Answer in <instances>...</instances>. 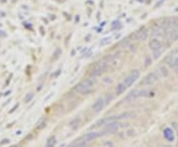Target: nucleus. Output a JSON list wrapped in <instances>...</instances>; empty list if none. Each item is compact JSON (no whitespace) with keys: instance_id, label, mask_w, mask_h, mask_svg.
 <instances>
[{"instance_id":"39448f33","label":"nucleus","mask_w":178,"mask_h":147,"mask_svg":"<svg viewBox=\"0 0 178 147\" xmlns=\"http://www.w3.org/2000/svg\"><path fill=\"white\" fill-rule=\"evenodd\" d=\"M157 79H158L157 74H156L155 72H151V73H148L144 79H142L140 85L141 86H151L152 84H154L155 82L157 81Z\"/></svg>"},{"instance_id":"5701e85b","label":"nucleus","mask_w":178,"mask_h":147,"mask_svg":"<svg viewBox=\"0 0 178 147\" xmlns=\"http://www.w3.org/2000/svg\"><path fill=\"white\" fill-rule=\"evenodd\" d=\"M164 1H165V0H160V1H159V2L157 3V4H156V5H155V7H159V6H160V5H161V4H162V3H163V2H164Z\"/></svg>"},{"instance_id":"4be33fe9","label":"nucleus","mask_w":178,"mask_h":147,"mask_svg":"<svg viewBox=\"0 0 178 147\" xmlns=\"http://www.w3.org/2000/svg\"><path fill=\"white\" fill-rule=\"evenodd\" d=\"M161 53H162V48L161 49H157V51H154V58H155V59L158 58Z\"/></svg>"},{"instance_id":"9b49d317","label":"nucleus","mask_w":178,"mask_h":147,"mask_svg":"<svg viewBox=\"0 0 178 147\" xmlns=\"http://www.w3.org/2000/svg\"><path fill=\"white\" fill-rule=\"evenodd\" d=\"M80 123H81V120H80L79 117H75V119H73V120L69 123V127H70L71 130H77L78 127H79Z\"/></svg>"},{"instance_id":"4468645a","label":"nucleus","mask_w":178,"mask_h":147,"mask_svg":"<svg viewBox=\"0 0 178 147\" xmlns=\"http://www.w3.org/2000/svg\"><path fill=\"white\" fill-rule=\"evenodd\" d=\"M133 117V113L131 112H126V113H123L119 114V116H117V120H128V119H131V117Z\"/></svg>"},{"instance_id":"f03ea898","label":"nucleus","mask_w":178,"mask_h":147,"mask_svg":"<svg viewBox=\"0 0 178 147\" xmlns=\"http://www.w3.org/2000/svg\"><path fill=\"white\" fill-rule=\"evenodd\" d=\"M107 66H108V64H107L105 61H99L97 63H95L94 65L91 67L90 72H89L90 73V76L91 77L100 76V75H102L106 71Z\"/></svg>"},{"instance_id":"412c9836","label":"nucleus","mask_w":178,"mask_h":147,"mask_svg":"<svg viewBox=\"0 0 178 147\" xmlns=\"http://www.w3.org/2000/svg\"><path fill=\"white\" fill-rule=\"evenodd\" d=\"M60 55H62V51H60L59 48H58L55 52H53V55H53V56H52V58L55 59V60H56V59H58Z\"/></svg>"},{"instance_id":"f257e3e1","label":"nucleus","mask_w":178,"mask_h":147,"mask_svg":"<svg viewBox=\"0 0 178 147\" xmlns=\"http://www.w3.org/2000/svg\"><path fill=\"white\" fill-rule=\"evenodd\" d=\"M97 83L96 77H89L87 79H84L83 81H81L80 83H78L75 87H74V91L79 94L87 95L89 93H91L92 89L95 86V84Z\"/></svg>"},{"instance_id":"bb28decb","label":"nucleus","mask_w":178,"mask_h":147,"mask_svg":"<svg viewBox=\"0 0 178 147\" xmlns=\"http://www.w3.org/2000/svg\"><path fill=\"white\" fill-rule=\"evenodd\" d=\"M163 147H171V146H170V145H164Z\"/></svg>"},{"instance_id":"f3484780","label":"nucleus","mask_w":178,"mask_h":147,"mask_svg":"<svg viewBox=\"0 0 178 147\" xmlns=\"http://www.w3.org/2000/svg\"><path fill=\"white\" fill-rule=\"evenodd\" d=\"M110 42H111V38L107 37V38H104V39H102V40H100V42H99V45H100L101 46H104V45H109Z\"/></svg>"},{"instance_id":"ddd939ff","label":"nucleus","mask_w":178,"mask_h":147,"mask_svg":"<svg viewBox=\"0 0 178 147\" xmlns=\"http://www.w3.org/2000/svg\"><path fill=\"white\" fill-rule=\"evenodd\" d=\"M126 89H127V87L125 86V84L123 83H120L118 86H117V88H116V95L117 96H119V95H122L123 93L126 91Z\"/></svg>"},{"instance_id":"b1692460","label":"nucleus","mask_w":178,"mask_h":147,"mask_svg":"<svg viewBox=\"0 0 178 147\" xmlns=\"http://www.w3.org/2000/svg\"><path fill=\"white\" fill-rule=\"evenodd\" d=\"M149 64H151V59L148 58H148H147V61H145V66L149 65Z\"/></svg>"},{"instance_id":"dca6fc26","label":"nucleus","mask_w":178,"mask_h":147,"mask_svg":"<svg viewBox=\"0 0 178 147\" xmlns=\"http://www.w3.org/2000/svg\"><path fill=\"white\" fill-rule=\"evenodd\" d=\"M138 96H140V97H145V98H148L149 96H154V93H151V91L144 89V90L138 91Z\"/></svg>"},{"instance_id":"1a4fd4ad","label":"nucleus","mask_w":178,"mask_h":147,"mask_svg":"<svg viewBox=\"0 0 178 147\" xmlns=\"http://www.w3.org/2000/svg\"><path fill=\"white\" fill-rule=\"evenodd\" d=\"M101 131L100 132H95V131H92V132H88V133L84 134L83 135V140L85 141H91V140H94L99 136H101Z\"/></svg>"},{"instance_id":"20e7f679","label":"nucleus","mask_w":178,"mask_h":147,"mask_svg":"<svg viewBox=\"0 0 178 147\" xmlns=\"http://www.w3.org/2000/svg\"><path fill=\"white\" fill-rule=\"evenodd\" d=\"M138 77H140V71L137 70V69L136 70H132L131 73L124 79L123 83L125 84L126 87H130V86L133 85L135 82L138 79Z\"/></svg>"},{"instance_id":"0eeeda50","label":"nucleus","mask_w":178,"mask_h":147,"mask_svg":"<svg viewBox=\"0 0 178 147\" xmlns=\"http://www.w3.org/2000/svg\"><path fill=\"white\" fill-rule=\"evenodd\" d=\"M105 106H106L105 99L103 98V97H100V98H98L93 103V105H92V110H93L95 113H99L104 109Z\"/></svg>"},{"instance_id":"6e6552de","label":"nucleus","mask_w":178,"mask_h":147,"mask_svg":"<svg viewBox=\"0 0 178 147\" xmlns=\"http://www.w3.org/2000/svg\"><path fill=\"white\" fill-rule=\"evenodd\" d=\"M149 45V48L152 52L154 51H157V49H161L162 48V42H160L157 38H154V39H151V41L148 42Z\"/></svg>"},{"instance_id":"2eb2a0df","label":"nucleus","mask_w":178,"mask_h":147,"mask_svg":"<svg viewBox=\"0 0 178 147\" xmlns=\"http://www.w3.org/2000/svg\"><path fill=\"white\" fill-rule=\"evenodd\" d=\"M56 143V137L55 136H51V137L48 139V141H47V143H46L45 147H55Z\"/></svg>"},{"instance_id":"423d86ee","label":"nucleus","mask_w":178,"mask_h":147,"mask_svg":"<svg viewBox=\"0 0 178 147\" xmlns=\"http://www.w3.org/2000/svg\"><path fill=\"white\" fill-rule=\"evenodd\" d=\"M148 37V30L147 28H141L134 35H132V38L134 39V41H145Z\"/></svg>"},{"instance_id":"9d476101","label":"nucleus","mask_w":178,"mask_h":147,"mask_svg":"<svg viewBox=\"0 0 178 147\" xmlns=\"http://www.w3.org/2000/svg\"><path fill=\"white\" fill-rule=\"evenodd\" d=\"M138 90H133V91H131L129 94L127 95V97L125 98L124 101H126V102H133L135 101L137 98H138Z\"/></svg>"},{"instance_id":"6ab92c4d","label":"nucleus","mask_w":178,"mask_h":147,"mask_svg":"<svg viewBox=\"0 0 178 147\" xmlns=\"http://www.w3.org/2000/svg\"><path fill=\"white\" fill-rule=\"evenodd\" d=\"M33 98H34V94H33V93H28V94L25 96L24 102L25 103H30L32 100H33Z\"/></svg>"},{"instance_id":"7ed1b4c3","label":"nucleus","mask_w":178,"mask_h":147,"mask_svg":"<svg viewBox=\"0 0 178 147\" xmlns=\"http://www.w3.org/2000/svg\"><path fill=\"white\" fill-rule=\"evenodd\" d=\"M127 125H129V124H121V123H119V121H117V120H115V121H111V123H109V124H106L104 130H103V131L101 132V134H102V135H105V134L113 133V132H116L117 130H118L120 127H127Z\"/></svg>"},{"instance_id":"f8f14e48","label":"nucleus","mask_w":178,"mask_h":147,"mask_svg":"<svg viewBox=\"0 0 178 147\" xmlns=\"http://www.w3.org/2000/svg\"><path fill=\"white\" fill-rule=\"evenodd\" d=\"M163 133H164V137L167 139V140L171 141L174 139V136H173V131L170 130V128H166V130L163 131Z\"/></svg>"},{"instance_id":"393cba45","label":"nucleus","mask_w":178,"mask_h":147,"mask_svg":"<svg viewBox=\"0 0 178 147\" xmlns=\"http://www.w3.org/2000/svg\"><path fill=\"white\" fill-rule=\"evenodd\" d=\"M9 139H4V140H3L2 141V143H1V144H4V143H9Z\"/></svg>"},{"instance_id":"aec40b11","label":"nucleus","mask_w":178,"mask_h":147,"mask_svg":"<svg viewBox=\"0 0 178 147\" xmlns=\"http://www.w3.org/2000/svg\"><path fill=\"white\" fill-rule=\"evenodd\" d=\"M86 146H87V141L83 140V141H80V142L76 143V144L72 145L71 147H86Z\"/></svg>"},{"instance_id":"a878e982","label":"nucleus","mask_w":178,"mask_h":147,"mask_svg":"<svg viewBox=\"0 0 178 147\" xmlns=\"http://www.w3.org/2000/svg\"><path fill=\"white\" fill-rule=\"evenodd\" d=\"M10 147H20V145H17V144H15V145H12V146H10Z\"/></svg>"},{"instance_id":"cd10ccee","label":"nucleus","mask_w":178,"mask_h":147,"mask_svg":"<svg viewBox=\"0 0 178 147\" xmlns=\"http://www.w3.org/2000/svg\"><path fill=\"white\" fill-rule=\"evenodd\" d=\"M176 147H178V143H177V145H176Z\"/></svg>"},{"instance_id":"a211bd4d","label":"nucleus","mask_w":178,"mask_h":147,"mask_svg":"<svg viewBox=\"0 0 178 147\" xmlns=\"http://www.w3.org/2000/svg\"><path fill=\"white\" fill-rule=\"evenodd\" d=\"M159 72H160V74H161V76H163V77L168 76V74H169L168 69H167L165 66H161V67H160L159 68Z\"/></svg>"}]
</instances>
